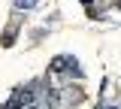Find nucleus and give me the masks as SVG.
<instances>
[{"label":"nucleus","mask_w":121,"mask_h":109,"mask_svg":"<svg viewBox=\"0 0 121 109\" xmlns=\"http://www.w3.org/2000/svg\"><path fill=\"white\" fill-rule=\"evenodd\" d=\"M15 9H36V0H15Z\"/></svg>","instance_id":"nucleus-1"},{"label":"nucleus","mask_w":121,"mask_h":109,"mask_svg":"<svg viewBox=\"0 0 121 109\" xmlns=\"http://www.w3.org/2000/svg\"><path fill=\"white\" fill-rule=\"evenodd\" d=\"M12 39H15V24H12L6 33H3V46H12Z\"/></svg>","instance_id":"nucleus-2"},{"label":"nucleus","mask_w":121,"mask_h":109,"mask_svg":"<svg viewBox=\"0 0 121 109\" xmlns=\"http://www.w3.org/2000/svg\"><path fill=\"white\" fill-rule=\"evenodd\" d=\"M45 103H48V109H58V94L48 91V97H45Z\"/></svg>","instance_id":"nucleus-3"},{"label":"nucleus","mask_w":121,"mask_h":109,"mask_svg":"<svg viewBox=\"0 0 121 109\" xmlns=\"http://www.w3.org/2000/svg\"><path fill=\"white\" fill-rule=\"evenodd\" d=\"M82 3H85V6H91V3H94V0H82Z\"/></svg>","instance_id":"nucleus-4"},{"label":"nucleus","mask_w":121,"mask_h":109,"mask_svg":"<svg viewBox=\"0 0 121 109\" xmlns=\"http://www.w3.org/2000/svg\"><path fill=\"white\" fill-rule=\"evenodd\" d=\"M27 109H39V106H33V103H30V106H27Z\"/></svg>","instance_id":"nucleus-5"}]
</instances>
